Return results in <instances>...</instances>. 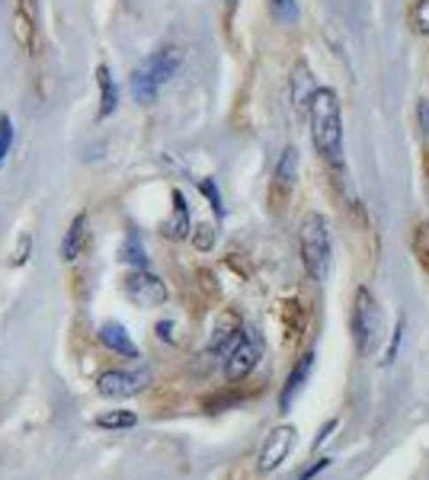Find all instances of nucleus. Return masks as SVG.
Masks as SVG:
<instances>
[{"instance_id":"nucleus-1","label":"nucleus","mask_w":429,"mask_h":480,"mask_svg":"<svg viewBox=\"0 0 429 480\" xmlns=\"http://www.w3.org/2000/svg\"><path fill=\"white\" fill-rule=\"evenodd\" d=\"M308 122H311V141L318 154L330 167L343 164V112H340L337 93L330 87H318L308 100Z\"/></svg>"},{"instance_id":"nucleus-2","label":"nucleus","mask_w":429,"mask_h":480,"mask_svg":"<svg viewBox=\"0 0 429 480\" xmlns=\"http://www.w3.org/2000/svg\"><path fill=\"white\" fill-rule=\"evenodd\" d=\"M298 247H302L304 272L314 282H327L333 266V244H330V225L320 211H308L298 228Z\"/></svg>"},{"instance_id":"nucleus-3","label":"nucleus","mask_w":429,"mask_h":480,"mask_svg":"<svg viewBox=\"0 0 429 480\" xmlns=\"http://www.w3.org/2000/svg\"><path fill=\"white\" fill-rule=\"evenodd\" d=\"M180 65H183V51L177 45H167V49L154 51L151 58H144L142 65L132 74V96L142 106H151L157 100V93L177 77Z\"/></svg>"},{"instance_id":"nucleus-4","label":"nucleus","mask_w":429,"mask_h":480,"mask_svg":"<svg viewBox=\"0 0 429 480\" xmlns=\"http://www.w3.org/2000/svg\"><path fill=\"white\" fill-rule=\"evenodd\" d=\"M353 337L362 355L379 353L381 339H385V314H381L379 298L369 288H356L353 298Z\"/></svg>"},{"instance_id":"nucleus-5","label":"nucleus","mask_w":429,"mask_h":480,"mask_svg":"<svg viewBox=\"0 0 429 480\" xmlns=\"http://www.w3.org/2000/svg\"><path fill=\"white\" fill-rule=\"evenodd\" d=\"M260 355H263L260 337H257L253 330H241V337L234 339V346H231L225 355V378L231 381V385L250 378V371L260 365Z\"/></svg>"},{"instance_id":"nucleus-6","label":"nucleus","mask_w":429,"mask_h":480,"mask_svg":"<svg viewBox=\"0 0 429 480\" xmlns=\"http://www.w3.org/2000/svg\"><path fill=\"white\" fill-rule=\"evenodd\" d=\"M122 288H126L128 301L138 304V308H160V304L167 301V286L151 270H132L126 276V286Z\"/></svg>"},{"instance_id":"nucleus-7","label":"nucleus","mask_w":429,"mask_h":480,"mask_svg":"<svg viewBox=\"0 0 429 480\" xmlns=\"http://www.w3.org/2000/svg\"><path fill=\"white\" fill-rule=\"evenodd\" d=\"M295 436H298L295 426H276V430L266 436V442H263L260 455H257V468H260L263 474L279 471V468L288 461V455H292Z\"/></svg>"},{"instance_id":"nucleus-8","label":"nucleus","mask_w":429,"mask_h":480,"mask_svg":"<svg viewBox=\"0 0 429 480\" xmlns=\"http://www.w3.org/2000/svg\"><path fill=\"white\" fill-rule=\"evenodd\" d=\"M148 385V375L144 371H122V369H112V371H103L100 381H96V391L103 397H112V400H126V397H135L144 391Z\"/></svg>"},{"instance_id":"nucleus-9","label":"nucleus","mask_w":429,"mask_h":480,"mask_svg":"<svg viewBox=\"0 0 429 480\" xmlns=\"http://www.w3.org/2000/svg\"><path fill=\"white\" fill-rule=\"evenodd\" d=\"M13 33L23 51L35 55L39 49V4L35 0H19L17 17H13Z\"/></svg>"},{"instance_id":"nucleus-10","label":"nucleus","mask_w":429,"mask_h":480,"mask_svg":"<svg viewBox=\"0 0 429 480\" xmlns=\"http://www.w3.org/2000/svg\"><path fill=\"white\" fill-rule=\"evenodd\" d=\"M314 359H318V353H314V349H308V353H304L302 359H298V362L292 365V371H288L286 385H282V394H279V410H282V413H286L288 407L295 404V397L302 394L304 381L311 378Z\"/></svg>"},{"instance_id":"nucleus-11","label":"nucleus","mask_w":429,"mask_h":480,"mask_svg":"<svg viewBox=\"0 0 429 480\" xmlns=\"http://www.w3.org/2000/svg\"><path fill=\"white\" fill-rule=\"evenodd\" d=\"M193 231V218H189V205H186V195L180 189H173V211L170 218L164 221V237L170 240H186Z\"/></svg>"},{"instance_id":"nucleus-12","label":"nucleus","mask_w":429,"mask_h":480,"mask_svg":"<svg viewBox=\"0 0 429 480\" xmlns=\"http://www.w3.org/2000/svg\"><path fill=\"white\" fill-rule=\"evenodd\" d=\"M241 320L234 314H221L215 330H211V339H209V355H227V349L234 346V339L241 337Z\"/></svg>"},{"instance_id":"nucleus-13","label":"nucleus","mask_w":429,"mask_h":480,"mask_svg":"<svg viewBox=\"0 0 429 480\" xmlns=\"http://www.w3.org/2000/svg\"><path fill=\"white\" fill-rule=\"evenodd\" d=\"M100 343L106 346V349H112L116 355H128V359H138V346L135 339L128 337V330L122 327V324H103L100 327Z\"/></svg>"},{"instance_id":"nucleus-14","label":"nucleus","mask_w":429,"mask_h":480,"mask_svg":"<svg viewBox=\"0 0 429 480\" xmlns=\"http://www.w3.org/2000/svg\"><path fill=\"white\" fill-rule=\"evenodd\" d=\"M96 84H100V112H96V118H110L119 110V84L106 65L96 68Z\"/></svg>"},{"instance_id":"nucleus-15","label":"nucleus","mask_w":429,"mask_h":480,"mask_svg":"<svg viewBox=\"0 0 429 480\" xmlns=\"http://www.w3.org/2000/svg\"><path fill=\"white\" fill-rule=\"evenodd\" d=\"M84 244H87V215L80 211L74 221H71L68 234L61 240V260L65 263H74L80 253H84Z\"/></svg>"},{"instance_id":"nucleus-16","label":"nucleus","mask_w":429,"mask_h":480,"mask_svg":"<svg viewBox=\"0 0 429 480\" xmlns=\"http://www.w3.org/2000/svg\"><path fill=\"white\" fill-rule=\"evenodd\" d=\"M318 90V84L311 80V71L304 61H298L292 71V103L298 112H308V100H311V93Z\"/></svg>"},{"instance_id":"nucleus-17","label":"nucleus","mask_w":429,"mask_h":480,"mask_svg":"<svg viewBox=\"0 0 429 480\" xmlns=\"http://www.w3.org/2000/svg\"><path fill=\"white\" fill-rule=\"evenodd\" d=\"M295 177H298V148L288 144L286 151H282V157H279V164H276V189L279 193H292Z\"/></svg>"},{"instance_id":"nucleus-18","label":"nucleus","mask_w":429,"mask_h":480,"mask_svg":"<svg viewBox=\"0 0 429 480\" xmlns=\"http://www.w3.org/2000/svg\"><path fill=\"white\" fill-rule=\"evenodd\" d=\"M119 256H122V263H132L135 270H148V250H144L142 237H138V234L126 237V244H122Z\"/></svg>"},{"instance_id":"nucleus-19","label":"nucleus","mask_w":429,"mask_h":480,"mask_svg":"<svg viewBox=\"0 0 429 480\" xmlns=\"http://www.w3.org/2000/svg\"><path fill=\"white\" fill-rule=\"evenodd\" d=\"M266 7H270V17L276 19L279 26H295L298 17H302L298 0H266Z\"/></svg>"},{"instance_id":"nucleus-20","label":"nucleus","mask_w":429,"mask_h":480,"mask_svg":"<svg viewBox=\"0 0 429 480\" xmlns=\"http://www.w3.org/2000/svg\"><path fill=\"white\" fill-rule=\"evenodd\" d=\"M96 426L100 430H132V426H138V416L132 410H110L103 413V416H96Z\"/></svg>"},{"instance_id":"nucleus-21","label":"nucleus","mask_w":429,"mask_h":480,"mask_svg":"<svg viewBox=\"0 0 429 480\" xmlns=\"http://www.w3.org/2000/svg\"><path fill=\"white\" fill-rule=\"evenodd\" d=\"M189 237H193V247L195 250H203V253H209L211 247H215V240H218V228L215 225H195L193 231H189Z\"/></svg>"},{"instance_id":"nucleus-22","label":"nucleus","mask_w":429,"mask_h":480,"mask_svg":"<svg viewBox=\"0 0 429 480\" xmlns=\"http://www.w3.org/2000/svg\"><path fill=\"white\" fill-rule=\"evenodd\" d=\"M10 148H13V118L7 112H0V167L7 164Z\"/></svg>"},{"instance_id":"nucleus-23","label":"nucleus","mask_w":429,"mask_h":480,"mask_svg":"<svg viewBox=\"0 0 429 480\" xmlns=\"http://www.w3.org/2000/svg\"><path fill=\"white\" fill-rule=\"evenodd\" d=\"M29 253H33V234L26 231V234L17 237V247L10 253V266H23V263L29 260Z\"/></svg>"},{"instance_id":"nucleus-24","label":"nucleus","mask_w":429,"mask_h":480,"mask_svg":"<svg viewBox=\"0 0 429 480\" xmlns=\"http://www.w3.org/2000/svg\"><path fill=\"white\" fill-rule=\"evenodd\" d=\"M199 193L209 199L211 211L221 218V215H225V205H221V193H218V186H215V179H199Z\"/></svg>"},{"instance_id":"nucleus-25","label":"nucleus","mask_w":429,"mask_h":480,"mask_svg":"<svg viewBox=\"0 0 429 480\" xmlns=\"http://www.w3.org/2000/svg\"><path fill=\"white\" fill-rule=\"evenodd\" d=\"M413 29L420 35L429 33V0H413Z\"/></svg>"},{"instance_id":"nucleus-26","label":"nucleus","mask_w":429,"mask_h":480,"mask_svg":"<svg viewBox=\"0 0 429 480\" xmlns=\"http://www.w3.org/2000/svg\"><path fill=\"white\" fill-rule=\"evenodd\" d=\"M401 333H404V320H401V324H397V330H395V339H391V343H387V349H385V355H381V365H391L397 359V349H401Z\"/></svg>"},{"instance_id":"nucleus-27","label":"nucleus","mask_w":429,"mask_h":480,"mask_svg":"<svg viewBox=\"0 0 429 480\" xmlns=\"http://www.w3.org/2000/svg\"><path fill=\"white\" fill-rule=\"evenodd\" d=\"M417 250H420L423 260L429 263V225H420V228H417Z\"/></svg>"},{"instance_id":"nucleus-28","label":"nucleus","mask_w":429,"mask_h":480,"mask_svg":"<svg viewBox=\"0 0 429 480\" xmlns=\"http://www.w3.org/2000/svg\"><path fill=\"white\" fill-rule=\"evenodd\" d=\"M417 116H420V128L429 135V100H420V106H417Z\"/></svg>"},{"instance_id":"nucleus-29","label":"nucleus","mask_w":429,"mask_h":480,"mask_svg":"<svg viewBox=\"0 0 429 480\" xmlns=\"http://www.w3.org/2000/svg\"><path fill=\"white\" fill-rule=\"evenodd\" d=\"M333 426H337V420H330L327 426H324V432H320V436L314 438V448H318V446H324V442H327V436H330V432H333Z\"/></svg>"},{"instance_id":"nucleus-30","label":"nucleus","mask_w":429,"mask_h":480,"mask_svg":"<svg viewBox=\"0 0 429 480\" xmlns=\"http://www.w3.org/2000/svg\"><path fill=\"white\" fill-rule=\"evenodd\" d=\"M170 330H173V324H170V320H164V324H157L160 339H173V333H170Z\"/></svg>"},{"instance_id":"nucleus-31","label":"nucleus","mask_w":429,"mask_h":480,"mask_svg":"<svg viewBox=\"0 0 429 480\" xmlns=\"http://www.w3.org/2000/svg\"><path fill=\"white\" fill-rule=\"evenodd\" d=\"M324 468H327V458H324V461H318V464H314L311 471L304 474V477H302V480H311V477H314V474H318V471H324Z\"/></svg>"}]
</instances>
